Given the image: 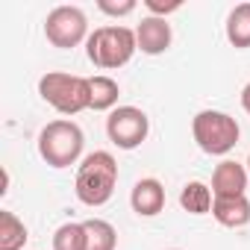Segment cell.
Wrapping results in <instances>:
<instances>
[{
    "mask_svg": "<svg viewBox=\"0 0 250 250\" xmlns=\"http://www.w3.org/2000/svg\"><path fill=\"white\" fill-rule=\"evenodd\" d=\"M115 186H118V162L109 150H94L80 162L74 180V191L80 203L97 209L112 200Z\"/></svg>",
    "mask_w": 250,
    "mask_h": 250,
    "instance_id": "obj_1",
    "label": "cell"
},
{
    "mask_svg": "<svg viewBox=\"0 0 250 250\" xmlns=\"http://www.w3.org/2000/svg\"><path fill=\"white\" fill-rule=\"evenodd\" d=\"M139 50L136 44V30L130 27H121V24H109V27H97L88 42H85V56L94 68H103V71H115V68H124L133 53Z\"/></svg>",
    "mask_w": 250,
    "mask_h": 250,
    "instance_id": "obj_2",
    "label": "cell"
},
{
    "mask_svg": "<svg viewBox=\"0 0 250 250\" xmlns=\"http://www.w3.org/2000/svg\"><path fill=\"white\" fill-rule=\"evenodd\" d=\"M85 147V136L80 130V124L59 118L50 121L47 127L39 133V156L50 165V168H71L80 162Z\"/></svg>",
    "mask_w": 250,
    "mask_h": 250,
    "instance_id": "obj_3",
    "label": "cell"
},
{
    "mask_svg": "<svg viewBox=\"0 0 250 250\" xmlns=\"http://www.w3.org/2000/svg\"><path fill=\"white\" fill-rule=\"evenodd\" d=\"M39 94L47 106H53L62 115H77L91 106L88 77H77V74H65V71H47L39 80Z\"/></svg>",
    "mask_w": 250,
    "mask_h": 250,
    "instance_id": "obj_4",
    "label": "cell"
},
{
    "mask_svg": "<svg viewBox=\"0 0 250 250\" xmlns=\"http://www.w3.org/2000/svg\"><path fill=\"white\" fill-rule=\"evenodd\" d=\"M191 136L206 156H227L238 145L241 130L232 115L218 109H203L191 118Z\"/></svg>",
    "mask_w": 250,
    "mask_h": 250,
    "instance_id": "obj_5",
    "label": "cell"
},
{
    "mask_svg": "<svg viewBox=\"0 0 250 250\" xmlns=\"http://www.w3.org/2000/svg\"><path fill=\"white\" fill-rule=\"evenodd\" d=\"M150 118L139 106H118L106 118V136L118 150H136L147 142Z\"/></svg>",
    "mask_w": 250,
    "mask_h": 250,
    "instance_id": "obj_6",
    "label": "cell"
},
{
    "mask_svg": "<svg viewBox=\"0 0 250 250\" xmlns=\"http://www.w3.org/2000/svg\"><path fill=\"white\" fill-rule=\"evenodd\" d=\"M44 36L53 47L71 50L83 42H88V18L80 6H56L44 18Z\"/></svg>",
    "mask_w": 250,
    "mask_h": 250,
    "instance_id": "obj_7",
    "label": "cell"
},
{
    "mask_svg": "<svg viewBox=\"0 0 250 250\" xmlns=\"http://www.w3.org/2000/svg\"><path fill=\"white\" fill-rule=\"evenodd\" d=\"M171 42H174V33H171L168 18H153V15H147V18H142V24L136 27V44H139V50L147 53V56L165 53V50L171 47Z\"/></svg>",
    "mask_w": 250,
    "mask_h": 250,
    "instance_id": "obj_8",
    "label": "cell"
},
{
    "mask_svg": "<svg viewBox=\"0 0 250 250\" xmlns=\"http://www.w3.org/2000/svg\"><path fill=\"white\" fill-rule=\"evenodd\" d=\"M250 183V174H247V165L235 162V159H224L221 165H215V174H212V194L215 197H238L244 194Z\"/></svg>",
    "mask_w": 250,
    "mask_h": 250,
    "instance_id": "obj_9",
    "label": "cell"
},
{
    "mask_svg": "<svg viewBox=\"0 0 250 250\" xmlns=\"http://www.w3.org/2000/svg\"><path fill=\"white\" fill-rule=\"evenodd\" d=\"M130 206L139 218H156L165 209V186L156 177H145L130 191Z\"/></svg>",
    "mask_w": 250,
    "mask_h": 250,
    "instance_id": "obj_10",
    "label": "cell"
},
{
    "mask_svg": "<svg viewBox=\"0 0 250 250\" xmlns=\"http://www.w3.org/2000/svg\"><path fill=\"white\" fill-rule=\"evenodd\" d=\"M212 215H215V221L221 227L241 229V227L250 224V200H247V194H238V197H215Z\"/></svg>",
    "mask_w": 250,
    "mask_h": 250,
    "instance_id": "obj_11",
    "label": "cell"
},
{
    "mask_svg": "<svg viewBox=\"0 0 250 250\" xmlns=\"http://www.w3.org/2000/svg\"><path fill=\"white\" fill-rule=\"evenodd\" d=\"M88 85H91V106L94 112H112L118 109V97H121V88L112 77L106 74H97V77H88Z\"/></svg>",
    "mask_w": 250,
    "mask_h": 250,
    "instance_id": "obj_12",
    "label": "cell"
},
{
    "mask_svg": "<svg viewBox=\"0 0 250 250\" xmlns=\"http://www.w3.org/2000/svg\"><path fill=\"white\" fill-rule=\"evenodd\" d=\"M212 203H215V194H212V188H209L206 183H200V180L186 183L183 191H180V206H183L188 215H206V212H212Z\"/></svg>",
    "mask_w": 250,
    "mask_h": 250,
    "instance_id": "obj_13",
    "label": "cell"
},
{
    "mask_svg": "<svg viewBox=\"0 0 250 250\" xmlns=\"http://www.w3.org/2000/svg\"><path fill=\"white\" fill-rule=\"evenodd\" d=\"M227 42L238 50L250 47V3H238L227 15Z\"/></svg>",
    "mask_w": 250,
    "mask_h": 250,
    "instance_id": "obj_14",
    "label": "cell"
},
{
    "mask_svg": "<svg viewBox=\"0 0 250 250\" xmlns=\"http://www.w3.org/2000/svg\"><path fill=\"white\" fill-rule=\"evenodd\" d=\"M27 238H30V232L15 212H9V209L0 212V250H24Z\"/></svg>",
    "mask_w": 250,
    "mask_h": 250,
    "instance_id": "obj_15",
    "label": "cell"
},
{
    "mask_svg": "<svg viewBox=\"0 0 250 250\" xmlns=\"http://www.w3.org/2000/svg\"><path fill=\"white\" fill-rule=\"evenodd\" d=\"M83 224H85V238H88L85 250H115L118 247V232H115V227L109 221L88 218Z\"/></svg>",
    "mask_w": 250,
    "mask_h": 250,
    "instance_id": "obj_16",
    "label": "cell"
},
{
    "mask_svg": "<svg viewBox=\"0 0 250 250\" xmlns=\"http://www.w3.org/2000/svg\"><path fill=\"white\" fill-rule=\"evenodd\" d=\"M88 238H85V224L68 221L53 232V250H85Z\"/></svg>",
    "mask_w": 250,
    "mask_h": 250,
    "instance_id": "obj_17",
    "label": "cell"
},
{
    "mask_svg": "<svg viewBox=\"0 0 250 250\" xmlns=\"http://www.w3.org/2000/svg\"><path fill=\"white\" fill-rule=\"evenodd\" d=\"M97 9L112 15V18H124L136 12V0H121V3H112V0H97Z\"/></svg>",
    "mask_w": 250,
    "mask_h": 250,
    "instance_id": "obj_18",
    "label": "cell"
},
{
    "mask_svg": "<svg viewBox=\"0 0 250 250\" xmlns=\"http://www.w3.org/2000/svg\"><path fill=\"white\" fill-rule=\"evenodd\" d=\"M145 9L153 18H168L171 12H180L183 9V0H168V3H162V0H145Z\"/></svg>",
    "mask_w": 250,
    "mask_h": 250,
    "instance_id": "obj_19",
    "label": "cell"
},
{
    "mask_svg": "<svg viewBox=\"0 0 250 250\" xmlns=\"http://www.w3.org/2000/svg\"><path fill=\"white\" fill-rule=\"evenodd\" d=\"M241 109H244V112L250 115V83H247V85L241 88Z\"/></svg>",
    "mask_w": 250,
    "mask_h": 250,
    "instance_id": "obj_20",
    "label": "cell"
},
{
    "mask_svg": "<svg viewBox=\"0 0 250 250\" xmlns=\"http://www.w3.org/2000/svg\"><path fill=\"white\" fill-rule=\"evenodd\" d=\"M247 174H250V156H247Z\"/></svg>",
    "mask_w": 250,
    "mask_h": 250,
    "instance_id": "obj_21",
    "label": "cell"
},
{
    "mask_svg": "<svg viewBox=\"0 0 250 250\" xmlns=\"http://www.w3.org/2000/svg\"><path fill=\"white\" fill-rule=\"evenodd\" d=\"M171 250H180V247H171Z\"/></svg>",
    "mask_w": 250,
    "mask_h": 250,
    "instance_id": "obj_22",
    "label": "cell"
}]
</instances>
